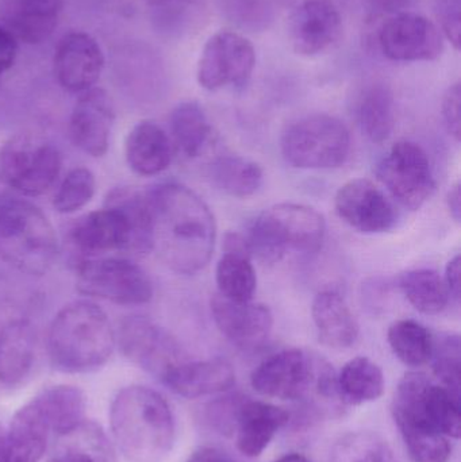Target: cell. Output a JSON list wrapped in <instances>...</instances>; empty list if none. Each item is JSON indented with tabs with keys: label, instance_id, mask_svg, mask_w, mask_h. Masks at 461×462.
<instances>
[{
	"label": "cell",
	"instance_id": "1",
	"mask_svg": "<svg viewBox=\"0 0 461 462\" xmlns=\"http://www.w3.org/2000/svg\"><path fill=\"white\" fill-rule=\"evenodd\" d=\"M153 216L154 249L176 273L195 274L213 257L217 225L205 200L178 183L146 192Z\"/></svg>",
	"mask_w": 461,
	"mask_h": 462
},
{
	"label": "cell",
	"instance_id": "2",
	"mask_svg": "<svg viewBox=\"0 0 461 462\" xmlns=\"http://www.w3.org/2000/svg\"><path fill=\"white\" fill-rule=\"evenodd\" d=\"M70 241L86 258L110 252L148 254L154 247L153 216L148 195L133 187L111 189L105 208L81 217L73 225Z\"/></svg>",
	"mask_w": 461,
	"mask_h": 462
},
{
	"label": "cell",
	"instance_id": "3",
	"mask_svg": "<svg viewBox=\"0 0 461 462\" xmlns=\"http://www.w3.org/2000/svg\"><path fill=\"white\" fill-rule=\"evenodd\" d=\"M114 444L130 462L164 460L175 444L176 422L170 403L143 385L122 388L111 402Z\"/></svg>",
	"mask_w": 461,
	"mask_h": 462
},
{
	"label": "cell",
	"instance_id": "4",
	"mask_svg": "<svg viewBox=\"0 0 461 462\" xmlns=\"http://www.w3.org/2000/svg\"><path fill=\"white\" fill-rule=\"evenodd\" d=\"M115 346V330L105 310L87 299L62 307L49 328V357L54 368L64 374L102 368Z\"/></svg>",
	"mask_w": 461,
	"mask_h": 462
},
{
	"label": "cell",
	"instance_id": "5",
	"mask_svg": "<svg viewBox=\"0 0 461 462\" xmlns=\"http://www.w3.org/2000/svg\"><path fill=\"white\" fill-rule=\"evenodd\" d=\"M59 239L48 217L24 199L0 200V260L30 276L51 271Z\"/></svg>",
	"mask_w": 461,
	"mask_h": 462
},
{
	"label": "cell",
	"instance_id": "6",
	"mask_svg": "<svg viewBox=\"0 0 461 462\" xmlns=\"http://www.w3.org/2000/svg\"><path fill=\"white\" fill-rule=\"evenodd\" d=\"M327 236L324 217L298 203H279L263 211L246 234L252 257L281 263L289 252L317 253Z\"/></svg>",
	"mask_w": 461,
	"mask_h": 462
},
{
	"label": "cell",
	"instance_id": "7",
	"mask_svg": "<svg viewBox=\"0 0 461 462\" xmlns=\"http://www.w3.org/2000/svg\"><path fill=\"white\" fill-rule=\"evenodd\" d=\"M433 383L425 374L410 372L402 377L392 399V417L414 462H448L451 457L449 439L436 429L430 417Z\"/></svg>",
	"mask_w": 461,
	"mask_h": 462
},
{
	"label": "cell",
	"instance_id": "8",
	"mask_svg": "<svg viewBox=\"0 0 461 462\" xmlns=\"http://www.w3.org/2000/svg\"><path fill=\"white\" fill-rule=\"evenodd\" d=\"M281 149L284 160L298 170H333L348 159L351 134L336 116L314 114L287 127Z\"/></svg>",
	"mask_w": 461,
	"mask_h": 462
},
{
	"label": "cell",
	"instance_id": "9",
	"mask_svg": "<svg viewBox=\"0 0 461 462\" xmlns=\"http://www.w3.org/2000/svg\"><path fill=\"white\" fill-rule=\"evenodd\" d=\"M62 159L57 146L34 133H19L0 149V176L14 191L41 197L56 184Z\"/></svg>",
	"mask_w": 461,
	"mask_h": 462
},
{
	"label": "cell",
	"instance_id": "10",
	"mask_svg": "<svg viewBox=\"0 0 461 462\" xmlns=\"http://www.w3.org/2000/svg\"><path fill=\"white\" fill-rule=\"evenodd\" d=\"M78 292L119 306H141L153 298V284L141 266L127 258H83L76 265Z\"/></svg>",
	"mask_w": 461,
	"mask_h": 462
},
{
	"label": "cell",
	"instance_id": "11",
	"mask_svg": "<svg viewBox=\"0 0 461 462\" xmlns=\"http://www.w3.org/2000/svg\"><path fill=\"white\" fill-rule=\"evenodd\" d=\"M376 175L392 198L409 210H420L435 191L429 157L410 141L395 143L379 162Z\"/></svg>",
	"mask_w": 461,
	"mask_h": 462
},
{
	"label": "cell",
	"instance_id": "12",
	"mask_svg": "<svg viewBox=\"0 0 461 462\" xmlns=\"http://www.w3.org/2000/svg\"><path fill=\"white\" fill-rule=\"evenodd\" d=\"M122 355L162 382L175 366L189 360L179 342L145 317H127L115 331Z\"/></svg>",
	"mask_w": 461,
	"mask_h": 462
},
{
	"label": "cell",
	"instance_id": "13",
	"mask_svg": "<svg viewBox=\"0 0 461 462\" xmlns=\"http://www.w3.org/2000/svg\"><path fill=\"white\" fill-rule=\"evenodd\" d=\"M321 363V356L316 353L281 350L254 369L251 376L252 387L267 398L308 403Z\"/></svg>",
	"mask_w": 461,
	"mask_h": 462
},
{
	"label": "cell",
	"instance_id": "14",
	"mask_svg": "<svg viewBox=\"0 0 461 462\" xmlns=\"http://www.w3.org/2000/svg\"><path fill=\"white\" fill-rule=\"evenodd\" d=\"M256 65V51L251 41L229 30L208 38L198 62L197 78L200 87L217 91L232 86L243 88L251 80Z\"/></svg>",
	"mask_w": 461,
	"mask_h": 462
},
{
	"label": "cell",
	"instance_id": "15",
	"mask_svg": "<svg viewBox=\"0 0 461 462\" xmlns=\"http://www.w3.org/2000/svg\"><path fill=\"white\" fill-rule=\"evenodd\" d=\"M378 42L382 53L392 61H432L443 51L440 29L425 16L403 13L382 24Z\"/></svg>",
	"mask_w": 461,
	"mask_h": 462
},
{
	"label": "cell",
	"instance_id": "16",
	"mask_svg": "<svg viewBox=\"0 0 461 462\" xmlns=\"http://www.w3.org/2000/svg\"><path fill=\"white\" fill-rule=\"evenodd\" d=\"M35 360V331L29 315L15 301L0 299V383L24 382Z\"/></svg>",
	"mask_w": 461,
	"mask_h": 462
},
{
	"label": "cell",
	"instance_id": "17",
	"mask_svg": "<svg viewBox=\"0 0 461 462\" xmlns=\"http://www.w3.org/2000/svg\"><path fill=\"white\" fill-rule=\"evenodd\" d=\"M335 208L344 224L360 233H387L398 221L392 200L368 179L344 184L336 194Z\"/></svg>",
	"mask_w": 461,
	"mask_h": 462
},
{
	"label": "cell",
	"instance_id": "18",
	"mask_svg": "<svg viewBox=\"0 0 461 462\" xmlns=\"http://www.w3.org/2000/svg\"><path fill=\"white\" fill-rule=\"evenodd\" d=\"M54 75L62 88L83 92L94 88L105 68V54L95 38L73 32L60 40L54 51Z\"/></svg>",
	"mask_w": 461,
	"mask_h": 462
},
{
	"label": "cell",
	"instance_id": "19",
	"mask_svg": "<svg viewBox=\"0 0 461 462\" xmlns=\"http://www.w3.org/2000/svg\"><path fill=\"white\" fill-rule=\"evenodd\" d=\"M211 314L222 336L238 349H259L273 328L272 312L264 304L240 303L219 293L211 299Z\"/></svg>",
	"mask_w": 461,
	"mask_h": 462
},
{
	"label": "cell",
	"instance_id": "20",
	"mask_svg": "<svg viewBox=\"0 0 461 462\" xmlns=\"http://www.w3.org/2000/svg\"><path fill=\"white\" fill-rule=\"evenodd\" d=\"M115 111L110 95L102 88L83 92L69 119V135L76 148L92 157H103L110 145Z\"/></svg>",
	"mask_w": 461,
	"mask_h": 462
},
{
	"label": "cell",
	"instance_id": "21",
	"mask_svg": "<svg viewBox=\"0 0 461 462\" xmlns=\"http://www.w3.org/2000/svg\"><path fill=\"white\" fill-rule=\"evenodd\" d=\"M343 32V22L332 0H303L290 19V41L302 56L327 51Z\"/></svg>",
	"mask_w": 461,
	"mask_h": 462
},
{
	"label": "cell",
	"instance_id": "22",
	"mask_svg": "<svg viewBox=\"0 0 461 462\" xmlns=\"http://www.w3.org/2000/svg\"><path fill=\"white\" fill-rule=\"evenodd\" d=\"M53 433L37 399L18 410L5 433V462H40Z\"/></svg>",
	"mask_w": 461,
	"mask_h": 462
},
{
	"label": "cell",
	"instance_id": "23",
	"mask_svg": "<svg viewBox=\"0 0 461 462\" xmlns=\"http://www.w3.org/2000/svg\"><path fill=\"white\" fill-rule=\"evenodd\" d=\"M289 420V412L281 407L244 399L235 418L237 449L245 457H259Z\"/></svg>",
	"mask_w": 461,
	"mask_h": 462
},
{
	"label": "cell",
	"instance_id": "24",
	"mask_svg": "<svg viewBox=\"0 0 461 462\" xmlns=\"http://www.w3.org/2000/svg\"><path fill=\"white\" fill-rule=\"evenodd\" d=\"M161 383L176 395L197 399L229 391L235 385V372L224 358L186 360L175 366Z\"/></svg>",
	"mask_w": 461,
	"mask_h": 462
},
{
	"label": "cell",
	"instance_id": "25",
	"mask_svg": "<svg viewBox=\"0 0 461 462\" xmlns=\"http://www.w3.org/2000/svg\"><path fill=\"white\" fill-rule=\"evenodd\" d=\"M172 141L156 122L141 121L130 130L124 143V157L133 172L145 178L168 170L173 159Z\"/></svg>",
	"mask_w": 461,
	"mask_h": 462
},
{
	"label": "cell",
	"instance_id": "26",
	"mask_svg": "<svg viewBox=\"0 0 461 462\" xmlns=\"http://www.w3.org/2000/svg\"><path fill=\"white\" fill-rule=\"evenodd\" d=\"M311 317L319 341L332 349H348L359 338L360 328L346 299L335 290L317 293Z\"/></svg>",
	"mask_w": 461,
	"mask_h": 462
},
{
	"label": "cell",
	"instance_id": "27",
	"mask_svg": "<svg viewBox=\"0 0 461 462\" xmlns=\"http://www.w3.org/2000/svg\"><path fill=\"white\" fill-rule=\"evenodd\" d=\"M61 7L62 0H7L5 27L16 41L37 45L56 29Z\"/></svg>",
	"mask_w": 461,
	"mask_h": 462
},
{
	"label": "cell",
	"instance_id": "28",
	"mask_svg": "<svg viewBox=\"0 0 461 462\" xmlns=\"http://www.w3.org/2000/svg\"><path fill=\"white\" fill-rule=\"evenodd\" d=\"M173 149L187 159L200 156L213 135V127L199 103H179L170 116Z\"/></svg>",
	"mask_w": 461,
	"mask_h": 462
},
{
	"label": "cell",
	"instance_id": "29",
	"mask_svg": "<svg viewBox=\"0 0 461 462\" xmlns=\"http://www.w3.org/2000/svg\"><path fill=\"white\" fill-rule=\"evenodd\" d=\"M61 439L48 462H116L115 448L97 422L86 420Z\"/></svg>",
	"mask_w": 461,
	"mask_h": 462
},
{
	"label": "cell",
	"instance_id": "30",
	"mask_svg": "<svg viewBox=\"0 0 461 462\" xmlns=\"http://www.w3.org/2000/svg\"><path fill=\"white\" fill-rule=\"evenodd\" d=\"M208 178L217 189L229 197L249 198L263 186L264 173L252 160L237 154H224L211 162Z\"/></svg>",
	"mask_w": 461,
	"mask_h": 462
},
{
	"label": "cell",
	"instance_id": "31",
	"mask_svg": "<svg viewBox=\"0 0 461 462\" xmlns=\"http://www.w3.org/2000/svg\"><path fill=\"white\" fill-rule=\"evenodd\" d=\"M34 398L51 420L56 436L72 433L86 420V395L75 385H53L41 391Z\"/></svg>",
	"mask_w": 461,
	"mask_h": 462
},
{
	"label": "cell",
	"instance_id": "32",
	"mask_svg": "<svg viewBox=\"0 0 461 462\" xmlns=\"http://www.w3.org/2000/svg\"><path fill=\"white\" fill-rule=\"evenodd\" d=\"M357 122L373 143H383L394 130V95L386 84L375 83L363 91L357 103Z\"/></svg>",
	"mask_w": 461,
	"mask_h": 462
},
{
	"label": "cell",
	"instance_id": "33",
	"mask_svg": "<svg viewBox=\"0 0 461 462\" xmlns=\"http://www.w3.org/2000/svg\"><path fill=\"white\" fill-rule=\"evenodd\" d=\"M337 385L344 404L362 406L383 395V371L368 357H355L337 374Z\"/></svg>",
	"mask_w": 461,
	"mask_h": 462
},
{
	"label": "cell",
	"instance_id": "34",
	"mask_svg": "<svg viewBox=\"0 0 461 462\" xmlns=\"http://www.w3.org/2000/svg\"><path fill=\"white\" fill-rule=\"evenodd\" d=\"M400 288L409 303L425 315H438L448 306L446 282L433 269L421 268L401 276Z\"/></svg>",
	"mask_w": 461,
	"mask_h": 462
},
{
	"label": "cell",
	"instance_id": "35",
	"mask_svg": "<svg viewBox=\"0 0 461 462\" xmlns=\"http://www.w3.org/2000/svg\"><path fill=\"white\" fill-rule=\"evenodd\" d=\"M219 295L233 301H251L256 292L257 277L252 257L224 253L216 269Z\"/></svg>",
	"mask_w": 461,
	"mask_h": 462
},
{
	"label": "cell",
	"instance_id": "36",
	"mask_svg": "<svg viewBox=\"0 0 461 462\" xmlns=\"http://www.w3.org/2000/svg\"><path fill=\"white\" fill-rule=\"evenodd\" d=\"M387 341L394 355L408 366H421L430 360L433 334L413 319H401L390 326Z\"/></svg>",
	"mask_w": 461,
	"mask_h": 462
},
{
	"label": "cell",
	"instance_id": "37",
	"mask_svg": "<svg viewBox=\"0 0 461 462\" xmlns=\"http://www.w3.org/2000/svg\"><path fill=\"white\" fill-rule=\"evenodd\" d=\"M433 372L440 384L461 398V344L460 337L454 333L433 336Z\"/></svg>",
	"mask_w": 461,
	"mask_h": 462
},
{
	"label": "cell",
	"instance_id": "38",
	"mask_svg": "<svg viewBox=\"0 0 461 462\" xmlns=\"http://www.w3.org/2000/svg\"><path fill=\"white\" fill-rule=\"evenodd\" d=\"M332 462H400L389 445L371 433H352L333 448Z\"/></svg>",
	"mask_w": 461,
	"mask_h": 462
},
{
	"label": "cell",
	"instance_id": "39",
	"mask_svg": "<svg viewBox=\"0 0 461 462\" xmlns=\"http://www.w3.org/2000/svg\"><path fill=\"white\" fill-rule=\"evenodd\" d=\"M97 180L88 168L69 171L54 195L53 206L60 214L78 213L86 208L95 195Z\"/></svg>",
	"mask_w": 461,
	"mask_h": 462
},
{
	"label": "cell",
	"instance_id": "40",
	"mask_svg": "<svg viewBox=\"0 0 461 462\" xmlns=\"http://www.w3.org/2000/svg\"><path fill=\"white\" fill-rule=\"evenodd\" d=\"M225 13L244 29L263 30L272 21L270 0H225Z\"/></svg>",
	"mask_w": 461,
	"mask_h": 462
},
{
	"label": "cell",
	"instance_id": "41",
	"mask_svg": "<svg viewBox=\"0 0 461 462\" xmlns=\"http://www.w3.org/2000/svg\"><path fill=\"white\" fill-rule=\"evenodd\" d=\"M461 0H438L436 13L444 34L456 51L460 49V21Z\"/></svg>",
	"mask_w": 461,
	"mask_h": 462
},
{
	"label": "cell",
	"instance_id": "42",
	"mask_svg": "<svg viewBox=\"0 0 461 462\" xmlns=\"http://www.w3.org/2000/svg\"><path fill=\"white\" fill-rule=\"evenodd\" d=\"M460 106V83H455L444 95L441 111H443L444 125H446L447 130L457 143L460 141L461 133Z\"/></svg>",
	"mask_w": 461,
	"mask_h": 462
},
{
	"label": "cell",
	"instance_id": "43",
	"mask_svg": "<svg viewBox=\"0 0 461 462\" xmlns=\"http://www.w3.org/2000/svg\"><path fill=\"white\" fill-rule=\"evenodd\" d=\"M416 0H365V7L373 16H395L409 13Z\"/></svg>",
	"mask_w": 461,
	"mask_h": 462
},
{
	"label": "cell",
	"instance_id": "44",
	"mask_svg": "<svg viewBox=\"0 0 461 462\" xmlns=\"http://www.w3.org/2000/svg\"><path fill=\"white\" fill-rule=\"evenodd\" d=\"M16 54H18V41L0 24V78L13 67Z\"/></svg>",
	"mask_w": 461,
	"mask_h": 462
},
{
	"label": "cell",
	"instance_id": "45",
	"mask_svg": "<svg viewBox=\"0 0 461 462\" xmlns=\"http://www.w3.org/2000/svg\"><path fill=\"white\" fill-rule=\"evenodd\" d=\"M460 255L456 254L447 265L446 277L443 279L449 296L456 301H460Z\"/></svg>",
	"mask_w": 461,
	"mask_h": 462
},
{
	"label": "cell",
	"instance_id": "46",
	"mask_svg": "<svg viewBox=\"0 0 461 462\" xmlns=\"http://www.w3.org/2000/svg\"><path fill=\"white\" fill-rule=\"evenodd\" d=\"M224 253H232V254L248 255L252 257L251 250H249L248 241L243 234L235 233V231H227L224 236Z\"/></svg>",
	"mask_w": 461,
	"mask_h": 462
},
{
	"label": "cell",
	"instance_id": "47",
	"mask_svg": "<svg viewBox=\"0 0 461 462\" xmlns=\"http://www.w3.org/2000/svg\"><path fill=\"white\" fill-rule=\"evenodd\" d=\"M187 462H233L229 456L216 448H200Z\"/></svg>",
	"mask_w": 461,
	"mask_h": 462
},
{
	"label": "cell",
	"instance_id": "48",
	"mask_svg": "<svg viewBox=\"0 0 461 462\" xmlns=\"http://www.w3.org/2000/svg\"><path fill=\"white\" fill-rule=\"evenodd\" d=\"M447 205H448L449 214L455 222L460 224L461 219V186L460 183L455 184L451 189H449L448 195H447Z\"/></svg>",
	"mask_w": 461,
	"mask_h": 462
},
{
	"label": "cell",
	"instance_id": "49",
	"mask_svg": "<svg viewBox=\"0 0 461 462\" xmlns=\"http://www.w3.org/2000/svg\"><path fill=\"white\" fill-rule=\"evenodd\" d=\"M275 462H310L303 455L300 453H290V455L283 456Z\"/></svg>",
	"mask_w": 461,
	"mask_h": 462
},
{
	"label": "cell",
	"instance_id": "50",
	"mask_svg": "<svg viewBox=\"0 0 461 462\" xmlns=\"http://www.w3.org/2000/svg\"><path fill=\"white\" fill-rule=\"evenodd\" d=\"M148 5H167V3H173V2H192V0H145Z\"/></svg>",
	"mask_w": 461,
	"mask_h": 462
},
{
	"label": "cell",
	"instance_id": "51",
	"mask_svg": "<svg viewBox=\"0 0 461 462\" xmlns=\"http://www.w3.org/2000/svg\"><path fill=\"white\" fill-rule=\"evenodd\" d=\"M0 462H5V433L0 430Z\"/></svg>",
	"mask_w": 461,
	"mask_h": 462
},
{
	"label": "cell",
	"instance_id": "52",
	"mask_svg": "<svg viewBox=\"0 0 461 462\" xmlns=\"http://www.w3.org/2000/svg\"><path fill=\"white\" fill-rule=\"evenodd\" d=\"M2 181H3V180H2V176H0V183H2Z\"/></svg>",
	"mask_w": 461,
	"mask_h": 462
},
{
	"label": "cell",
	"instance_id": "53",
	"mask_svg": "<svg viewBox=\"0 0 461 462\" xmlns=\"http://www.w3.org/2000/svg\"><path fill=\"white\" fill-rule=\"evenodd\" d=\"M0 80H2V78H0Z\"/></svg>",
	"mask_w": 461,
	"mask_h": 462
}]
</instances>
